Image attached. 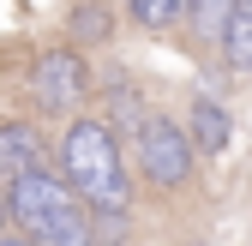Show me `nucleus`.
Masks as SVG:
<instances>
[{
    "label": "nucleus",
    "mask_w": 252,
    "mask_h": 246,
    "mask_svg": "<svg viewBox=\"0 0 252 246\" xmlns=\"http://www.w3.org/2000/svg\"><path fill=\"white\" fill-rule=\"evenodd\" d=\"M6 210H12V222L24 228L30 246H96L84 198L66 186V180H54L48 168L6 180Z\"/></svg>",
    "instance_id": "nucleus-1"
},
{
    "label": "nucleus",
    "mask_w": 252,
    "mask_h": 246,
    "mask_svg": "<svg viewBox=\"0 0 252 246\" xmlns=\"http://www.w3.org/2000/svg\"><path fill=\"white\" fill-rule=\"evenodd\" d=\"M60 180L96 210H126V168H120V144L114 126L102 120H72L60 138Z\"/></svg>",
    "instance_id": "nucleus-2"
},
{
    "label": "nucleus",
    "mask_w": 252,
    "mask_h": 246,
    "mask_svg": "<svg viewBox=\"0 0 252 246\" xmlns=\"http://www.w3.org/2000/svg\"><path fill=\"white\" fill-rule=\"evenodd\" d=\"M138 162L150 174V186L174 192V186L192 180V138H186L168 114H144L138 120Z\"/></svg>",
    "instance_id": "nucleus-3"
},
{
    "label": "nucleus",
    "mask_w": 252,
    "mask_h": 246,
    "mask_svg": "<svg viewBox=\"0 0 252 246\" xmlns=\"http://www.w3.org/2000/svg\"><path fill=\"white\" fill-rule=\"evenodd\" d=\"M30 96L42 108H84L90 102V66L78 48H42L30 60Z\"/></svg>",
    "instance_id": "nucleus-4"
},
{
    "label": "nucleus",
    "mask_w": 252,
    "mask_h": 246,
    "mask_svg": "<svg viewBox=\"0 0 252 246\" xmlns=\"http://www.w3.org/2000/svg\"><path fill=\"white\" fill-rule=\"evenodd\" d=\"M36 168H48L36 126H30V120H0V174L18 180V174H36Z\"/></svg>",
    "instance_id": "nucleus-5"
},
{
    "label": "nucleus",
    "mask_w": 252,
    "mask_h": 246,
    "mask_svg": "<svg viewBox=\"0 0 252 246\" xmlns=\"http://www.w3.org/2000/svg\"><path fill=\"white\" fill-rule=\"evenodd\" d=\"M186 138H192L204 156H222V150H228V114H222L216 96H192V132H186Z\"/></svg>",
    "instance_id": "nucleus-6"
},
{
    "label": "nucleus",
    "mask_w": 252,
    "mask_h": 246,
    "mask_svg": "<svg viewBox=\"0 0 252 246\" xmlns=\"http://www.w3.org/2000/svg\"><path fill=\"white\" fill-rule=\"evenodd\" d=\"M222 54L234 72H252V0H234L222 24Z\"/></svg>",
    "instance_id": "nucleus-7"
},
{
    "label": "nucleus",
    "mask_w": 252,
    "mask_h": 246,
    "mask_svg": "<svg viewBox=\"0 0 252 246\" xmlns=\"http://www.w3.org/2000/svg\"><path fill=\"white\" fill-rule=\"evenodd\" d=\"M186 6H192V0H126V18L138 30H174L186 18Z\"/></svg>",
    "instance_id": "nucleus-8"
},
{
    "label": "nucleus",
    "mask_w": 252,
    "mask_h": 246,
    "mask_svg": "<svg viewBox=\"0 0 252 246\" xmlns=\"http://www.w3.org/2000/svg\"><path fill=\"white\" fill-rule=\"evenodd\" d=\"M72 36H78V42H108V36H114V12L102 6V0H84L78 18H72Z\"/></svg>",
    "instance_id": "nucleus-9"
},
{
    "label": "nucleus",
    "mask_w": 252,
    "mask_h": 246,
    "mask_svg": "<svg viewBox=\"0 0 252 246\" xmlns=\"http://www.w3.org/2000/svg\"><path fill=\"white\" fill-rule=\"evenodd\" d=\"M0 246H30V240H0Z\"/></svg>",
    "instance_id": "nucleus-10"
},
{
    "label": "nucleus",
    "mask_w": 252,
    "mask_h": 246,
    "mask_svg": "<svg viewBox=\"0 0 252 246\" xmlns=\"http://www.w3.org/2000/svg\"><path fill=\"white\" fill-rule=\"evenodd\" d=\"M0 222H6V198H0Z\"/></svg>",
    "instance_id": "nucleus-11"
}]
</instances>
